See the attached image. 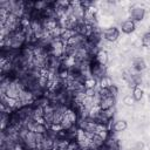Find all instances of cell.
<instances>
[{
    "mask_svg": "<svg viewBox=\"0 0 150 150\" xmlns=\"http://www.w3.org/2000/svg\"><path fill=\"white\" fill-rule=\"evenodd\" d=\"M149 101H150V94H149Z\"/></svg>",
    "mask_w": 150,
    "mask_h": 150,
    "instance_id": "cell-23",
    "label": "cell"
},
{
    "mask_svg": "<svg viewBox=\"0 0 150 150\" xmlns=\"http://www.w3.org/2000/svg\"><path fill=\"white\" fill-rule=\"evenodd\" d=\"M102 36H103V40L104 41H108V42H115L118 38H120V30L117 27H109V28H105L102 33Z\"/></svg>",
    "mask_w": 150,
    "mask_h": 150,
    "instance_id": "cell-2",
    "label": "cell"
},
{
    "mask_svg": "<svg viewBox=\"0 0 150 150\" xmlns=\"http://www.w3.org/2000/svg\"><path fill=\"white\" fill-rule=\"evenodd\" d=\"M48 127L46 125V124H42V123H34L33 124V127H32V129H30V131H34L35 134H41V135H46L47 132H48Z\"/></svg>",
    "mask_w": 150,
    "mask_h": 150,
    "instance_id": "cell-9",
    "label": "cell"
},
{
    "mask_svg": "<svg viewBox=\"0 0 150 150\" xmlns=\"http://www.w3.org/2000/svg\"><path fill=\"white\" fill-rule=\"evenodd\" d=\"M73 125H74V124H73L68 118H66V117H64V118H63V121L61 122V127H62V129H63V130H66V131H67V130H69Z\"/></svg>",
    "mask_w": 150,
    "mask_h": 150,
    "instance_id": "cell-17",
    "label": "cell"
},
{
    "mask_svg": "<svg viewBox=\"0 0 150 150\" xmlns=\"http://www.w3.org/2000/svg\"><path fill=\"white\" fill-rule=\"evenodd\" d=\"M135 28H136V22L132 21V20H130V19H128V20H125V21H123L121 23V29L125 34L132 33L135 30Z\"/></svg>",
    "mask_w": 150,
    "mask_h": 150,
    "instance_id": "cell-5",
    "label": "cell"
},
{
    "mask_svg": "<svg viewBox=\"0 0 150 150\" xmlns=\"http://www.w3.org/2000/svg\"><path fill=\"white\" fill-rule=\"evenodd\" d=\"M135 102H136V101L134 100V97H132L131 95H127V96H124V98H123V103H124L125 105H132Z\"/></svg>",
    "mask_w": 150,
    "mask_h": 150,
    "instance_id": "cell-19",
    "label": "cell"
},
{
    "mask_svg": "<svg viewBox=\"0 0 150 150\" xmlns=\"http://www.w3.org/2000/svg\"><path fill=\"white\" fill-rule=\"evenodd\" d=\"M84 93H86V96H87V97H94V96L96 95L97 90H96L95 88H88V89L84 90Z\"/></svg>",
    "mask_w": 150,
    "mask_h": 150,
    "instance_id": "cell-20",
    "label": "cell"
},
{
    "mask_svg": "<svg viewBox=\"0 0 150 150\" xmlns=\"http://www.w3.org/2000/svg\"><path fill=\"white\" fill-rule=\"evenodd\" d=\"M115 103H116V98L114 97V96H107V97H103V98H101V102H100V108L102 109V110H104V109H109V108H112L114 105H115Z\"/></svg>",
    "mask_w": 150,
    "mask_h": 150,
    "instance_id": "cell-4",
    "label": "cell"
},
{
    "mask_svg": "<svg viewBox=\"0 0 150 150\" xmlns=\"http://www.w3.org/2000/svg\"><path fill=\"white\" fill-rule=\"evenodd\" d=\"M96 86H97V80H95L94 77H88V79H86V81H84V87H86V89H88V88H96Z\"/></svg>",
    "mask_w": 150,
    "mask_h": 150,
    "instance_id": "cell-15",
    "label": "cell"
},
{
    "mask_svg": "<svg viewBox=\"0 0 150 150\" xmlns=\"http://www.w3.org/2000/svg\"><path fill=\"white\" fill-rule=\"evenodd\" d=\"M132 69L137 73H141L145 69V62L142 57H134L132 59Z\"/></svg>",
    "mask_w": 150,
    "mask_h": 150,
    "instance_id": "cell-8",
    "label": "cell"
},
{
    "mask_svg": "<svg viewBox=\"0 0 150 150\" xmlns=\"http://www.w3.org/2000/svg\"><path fill=\"white\" fill-rule=\"evenodd\" d=\"M142 45L146 48H150V33H145L142 38Z\"/></svg>",
    "mask_w": 150,
    "mask_h": 150,
    "instance_id": "cell-18",
    "label": "cell"
},
{
    "mask_svg": "<svg viewBox=\"0 0 150 150\" xmlns=\"http://www.w3.org/2000/svg\"><path fill=\"white\" fill-rule=\"evenodd\" d=\"M90 67H91V76L100 81L102 77L107 76V67L103 66V64H100L98 62L95 61V57H94V61L91 60V63H90Z\"/></svg>",
    "mask_w": 150,
    "mask_h": 150,
    "instance_id": "cell-1",
    "label": "cell"
},
{
    "mask_svg": "<svg viewBox=\"0 0 150 150\" xmlns=\"http://www.w3.org/2000/svg\"><path fill=\"white\" fill-rule=\"evenodd\" d=\"M55 146V139H53L52 137H49L47 134L45 135V138L42 139L41 144H40V149L41 150H52Z\"/></svg>",
    "mask_w": 150,
    "mask_h": 150,
    "instance_id": "cell-6",
    "label": "cell"
},
{
    "mask_svg": "<svg viewBox=\"0 0 150 150\" xmlns=\"http://www.w3.org/2000/svg\"><path fill=\"white\" fill-rule=\"evenodd\" d=\"M95 61H96V62H98L100 64L105 66V64L108 63V61H109L108 52H107V50H104V49H100V50L96 53V55H95Z\"/></svg>",
    "mask_w": 150,
    "mask_h": 150,
    "instance_id": "cell-7",
    "label": "cell"
},
{
    "mask_svg": "<svg viewBox=\"0 0 150 150\" xmlns=\"http://www.w3.org/2000/svg\"><path fill=\"white\" fill-rule=\"evenodd\" d=\"M109 91H110V94H111L114 97H116V96L118 95V88H117V86H116V84H112V86L109 88Z\"/></svg>",
    "mask_w": 150,
    "mask_h": 150,
    "instance_id": "cell-22",
    "label": "cell"
},
{
    "mask_svg": "<svg viewBox=\"0 0 150 150\" xmlns=\"http://www.w3.org/2000/svg\"><path fill=\"white\" fill-rule=\"evenodd\" d=\"M131 96L134 97L135 101H141L142 97H143V89L141 87H136L132 89L131 91Z\"/></svg>",
    "mask_w": 150,
    "mask_h": 150,
    "instance_id": "cell-14",
    "label": "cell"
},
{
    "mask_svg": "<svg viewBox=\"0 0 150 150\" xmlns=\"http://www.w3.org/2000/svg\"><path fill=\"white\" fill-rule=\"evenodd\" d=\"M48 130H52V131H54V132H59V131H61V130H63L62 129V127H61V124H52V125H49V129Z\"/></svg>",
    "mask_w": 150,
    "mask_h": 150,
    "instance_id": "cell-21",
    "label": "cell"
},
{
    "mask_svg": "<svg viewBox=\"0 0 150 150\" xmlns=\"http://www.w3.org/2000/svg\"><path fill=\"white\" fill-rule=\"evenodd\" d=\"M66 118H68L73 124H77L80 117H79V114L76 110H74L73 108H68V110L66 112Z\"/></svg>",
    "mask_w": 150,
    "mask_h": 150,
    "instance_id": "cell-10",
    "label": "cell"
},
{
    "mask_svg": "<svg viewBox=\"0 0 150 150\" xmlns=\"http://www.w3.org/2000/svg\"><path fill=\"white\" fill-rule=\"evenodd\" d=\"M127 127H128V124L124 120H118L112 124V130H114V132H122L127 129Z\"/></svg>",
    "mask_w": 150,
    "mask_h": 150,
    "instance_id": "cell-11",
    "label": "cell"
},
{
    "mask_svg": "<svg viewBox=\"0 0 150 150\" xmlns=\"http://www.w3.org/2000/svg\"><path fill=\"white\" fill-rule=\"evenodd\" d=\"M86 138H87V132H86L83 129L79 128V129H77V132H76V142L83 141V139H86Z\"/></svg>",
    "mask_w": 150,
    "mask_h": 150,
    "instance_id": "cell-16",
    "label": "cell"
},
{
    "mask_svg": "<svg viewBox=\"0 0 150 150\" xmlns=\"http://www.w3.org/2000/svg\"><path fill=\"white\" fill-rule=\"evenodd\" d=\"M77 33L74 30V29H62V33H61V39L64 41V42H67L69 39H71L73 36H75Z\"/></svg>",
    "mask_w": 150,
    "mask_h": 150,
    "instance_id": "cell-13",
    "label": "cell"
},
{
    "mask_svg": "<svg viewBox=\"0 0 150 150\" xmlns=\"http://www.w3.org/2000/svg\"><path fill=\"white\" fill-rule=\"evenodd\" d=\"M112 84H114V82H112L111 77L108 76V75L104 76V77H102L100 81H97V86L100 88H110Z\"/></svg>",
    "mask_w": 150,
    "mask_h": 150,
    "instance_id": "cell-12",
    "label": "cell"
},
{
    "mask_svg": "<svg viewBox=\"0 0 150 150\" xmlns=\"http://www.w3.org/2000/svg\"><path fill=\"white\" fill-rule=\"evenodd\" d=\"M145 15V9L141 6H134L130 8V20L137 22L141 21Z\"/></svg>",
    "mask_w": 150,
    "mask_h": 150,
    "instance_id": "cell-3",
    "label": "cell"
}]
</instances>
